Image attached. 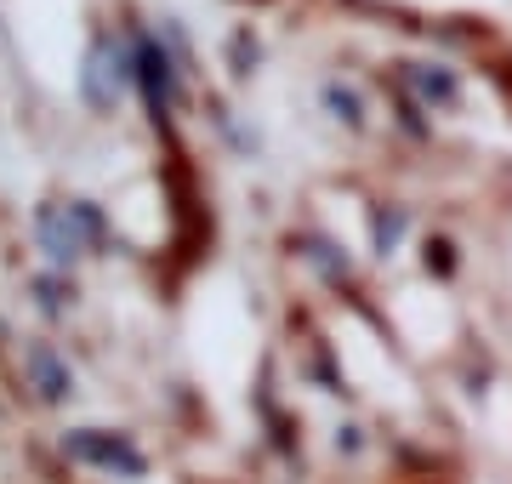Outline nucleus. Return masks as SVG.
<instances>
[{
	"label": "nucleus",
	"instance_id": "1",
	"mask_svg": "<svg viewBox=\"0 0 512 484\" xmlns=\"http://www.w3.org/2000/svg\"><path fill=\"white\" fill-rule=\"evenodd\" d=\"M63 445H69V456H80V462H97V467H109V473H114V467H120V473H131V479L143 473V456H137V450H131L126 439H114V433L86 428V433H69Z\"/></svg>",
	"mask_w": 512,
	"mask_h": 484
},
{
	"label": "nucleus",
	"instance_id": "2",
	"mask_svg": "<svg viewBox=\"0 0 512 484\" xmlns=\"http://www.w3.org/2000/svg\"><path fill=\"white\" fill-rule=\"evenodd\" d=\"M40 228V245H46V257L52 262H74L80 257V234H74V205H46L35 217Z\"/></svg>",
	"mask_w": 512,
	"mask_h": 484
},
{
	"label": "nucleus",
	"instance_id": "3",
	"mask_svg": "<svg viewBox=\"0 0 512 484\" xmlns=\"http://www.w3.org/2000/svg\"><path fill=\"white\" fill-rule=\"evenodd\" d=\"M23 365H29V376H35L40 399H63V393H69V371L57 365V354L46 348V342H29V354H23Z\"/></svg>",
	"mask_w": 512,
	"mask_h": 484
},
{
	"label": "nucleus",
	"instance_id": "4",
	"mask_svg": "<svg viewBox=\"0 0 512 484\" xmlns=\"http://www.w3.org/2000/svg\"><path fill=\"white\" fill-rule=\"evenodd\" d=\"M137 75H143V86H148V103L165 109V103H171V75H165V57L154 52V40L137 46Z\"/></svg>",
	"mask_w": 512,
	"mask_h": 484
}]
</instances>
